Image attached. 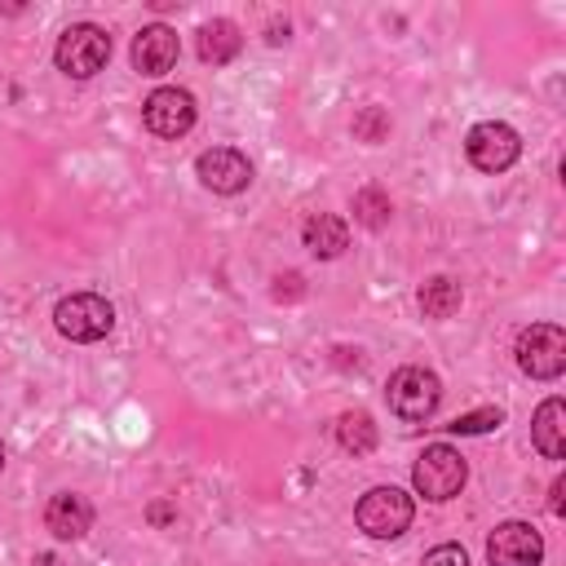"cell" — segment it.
I'll return each mask as SVG.
<instances>
[{"label":"cell","mask_w":566,"mask_h":566,"mask_svg":"<svg viewBox=\"0 0 566 566\" xmlns=\"http://www.w3.org/2000/svg\"><path fill=\"white\" fill-rule=\"evenodd\" d=\"M349 208H354V221L367 226V230H385L389 217H394V203H389V195H385L380 186H363Z\"/></svg>","instance_id":"obj_18"},{"label":"cell","mask_w":566,"mask_h":566,"mask_svg":"<svg viewBox=\"0 0 566 566\" xmlns=\"http://www.w3.org/2000/svg\"><path fill=\"white\" fill-rule=\"evenodd\" d=\"M517 367L535 380H557L566 371V332L557 323H531L517 332Z\"/></svg>","instance_id":"obj_6"},{"label":"cell","mask_w":566,"mask_h":566,"mask_svg":"<svg viewBox=\"0 0 566 566\" xmlns=\"http://www.w3.org/2000/svg\"><path fill=\"white\" fill-rule=\"evenodd\" d=\"M411 517H416V504H411V495L398 491V486H371V491L358 500V509H354L358 531L371 535V539H398V535L411 526Z\"/></svg>","instance_id":"obj_3"},{"label":"cell","mask_w":566,"mask_h":566,"mask_svg":"<svg viewBox=\"0 0 566 566\" xmlns=\"http://www.w3.org/2000/svg\"><path fill=\"white\" fill-rule=\"evenodd\" d=\"M336 442H340L349 455L376 451V424H371V416H367V411H345V416L336 420Z\"/></svg>","instance_id":"obj_17"},{"label":"cell","mask_w":566,"mask_h":566,"mask_svg":"<svg viewBox=\"0 0 566 566\" xmlns=\"http://www.w3.org/2000/svg\"><path fill=\"white\" fill-rule=\"evenodd\" d=\"M195 172H199V181H203L212 195H239V190H248V181H252V164H248V155L234 150V146H212V150H203V155L195 159Z\"/></svg>","instance_id":"obj_10"},{"label":"cell","mask_w":566,"mask_h":566,"mask_svg":"<svg viewBox=\"0 0 566 566\" xmlns=\"http://www.w3.org/2000/svg\"><path fill=\"white\" fill-rule=\"evenodd\" d=\"M385 398H389V411L407 424H420L438 411L442 402V380L429 371V367H398L385 385Z\"/></svg>","instance_id":"obj_2"},{"label":"cell","mask_w":566,"mask_h":566,"mask_svg":"<svg viewBox=\"0 0 566 566\" xmlns=\"http://www.w3.org/2000/svg\"><path fill=\"white\" fill-rule=\"evenodd\" d=\"M195 49H199V57H203V62L226 66V62H234V57H239L243 35H239V27H234L230 18H212V22H203V27H199Z\"/></svg>","instance_id":"obj_15"},{"label":"cell","mask_w":566,"mask_h":566,"mask_svg":"<svg viewBox=\"0 0 566 566\" xmlns=\"http://www.w3.org/2000/svg\"><path fill=\"white\" fill-rule=\"evenodd\" d=\"M464 155H469V164H473L478 172H504V168L517 164L522 137H517V128L504 124V119H482V124L469 128Z\"/></svg>","instance_id":"obj_7"},{"label":"cell","mask_w":566,"mask_h":566,"mask_svg":"<svg viewBox=\"0 0 566 566\" xmlns=\"http://www.w3.org/2000/svg\"><path fill=\"white\" fill-rule=\"evenodd\" d=\"M531 438H535V451H539L544 460H562V455H566V402H562V398H544V402L535 407Z\"/></svg>","instance_id":"obj_13"},{"label":"cell","mask_w":566,"mask_h":566,"mask_svg":"<svg viewBox=\"0 0 566 566\" xmlns=\"http://www.w3.org/2000/svg\"><path fill=\"white\" fill-rule=\"evenodd\" d=\"M460 301H464V292H460V283L447 279V274H433V279L420 287V310H424V318H451V314L460 310Z\"/></svg>","instance_id":"obj_16"},{"label":"cell","mask_w":566,"mask_h":566,"mask_svg":"<svg viewBox=\"0 0 566 566\" xmlns=\"http://www.w3.org/2000/svg\"><path fill=\"white\" fill-rule=\"evenodd\" d=\"M168 517H172V509H168L164 500H159V504H150V522H159V526H164Z\"/></svg>","instance_id":"obj_24"},{"label":"cell","mask_w":566,"mask_h":566,"mask_svg":"<svg viewBox=\"0 0 566 566\" xmlns=\"http://www.w3.org/2000/svg\"><path fill=\"white\" fill-rule=\"evenodd\" d=\"M53 62H57V71L71 75V80H93V75L111 62V35H106L97 22H71V27L57 35Z\"/></svg>","instance_id":"obj_1"},{"label":"cell","mask_w":566,"mask_h":566,"mask_svg":"<svg viewBox=\"0 0 566 566\" xmlns=\"http://www.w3.org/2000/svg\"><path fill=\"white\" fill-rule=\"evenodd\" d=\"M301 239H305V248H310L318 261H332V256H340V252L349 248V226H345L336 212H314V217H305Z\"/></svg>","instance_id":"obj_14"},{"label":"cell","mask_w":566,"mask_h":566,"mask_svg":"<svg viewBox=\"0 0 566 566\" xmlns=\"http://www.w3.org/2000/svg\"><path fill=\"white\" fill-rule=\"evenodd\" d=\"M486 562L491 566H539L544 539L531 522H500L486 539Z\"/></svg>","instance_id":"obj_9"},{"label":"cell","mask_w":566,"mask_h":566,"mask_svg":"<svg viewBox=\"0 0 566 566\" xmlns=\"http://www.w3.org/2000/svg\"><path fill=\"white\" fill-rule=\"evenodd\" d=\"M53 323H57V332H62L66 340L93 345V340H102V336L115 327V310H111V301L97 296V292H71V296L57 301Z\"/></svg>","instance_id":"obj_5"},{"label":"cell","mask_w":566,"mask_h":566,"mask_svg":"<svg viewBox=\"0 0 566 566\" xmlns=\"http://www.w3.org/2000/svg\"><path fill=\"white\" fill-rule=\"evenodd\" d=\"M504 424V411L500 407H478V411H464V416H455L451 424H442L447 433H460V438H478V433H491V429H500Z\"/></svg>","instance_id":"obj_19"},{"label":"cell","mask_w":566,"mask_h":566,"mask_svg":"<svg viewBox=\"0 0 566 566\" xmlns=\"http://www.w3.org/2000/svg\"><path fill=\"white\" fill-rule=\"evenodd\" d=\"M0 469H4V447H0Z\"/></svg>","instance_id":"obj_27"},{"label":"cell","mask_w":566,"mask_h":566,"mask_svg":"<svg viewBox=\"0 0 566 566\" xmlns=\"http://www.w3.org/2000/svg\"><path fill=\"white\" fill-rule=\"evenodd\" d=\"M265 40H270V44H279V40H287V22H283V27H279V22H274V27H270V35H265Z\"/></svg>","instance_id":"obj_26"},{"label":"cell","mask_w":566,"mask_h":566,"mask_svg":"<svg viewBox=\"0 0 566 566\" xmlns=\"http://www.w3.org/2000/svg\"><path fill=\"white\" fill-rule=\"evenodd\" d=\"M177 53H181V40H177V31L164 27V22L142 27V31L133 35V49H128V57H133V66H137L142 75H164V71H172Z\"/></svg>","instance_id":"obj_11"},{"label":"cell","mask_w":566,"mask_h":566,"mask_svg":"<svg viewBox=\"0 0 566 566\" xmlns=\"http://www.w3.org/2000/svg\"><path fill=\"white\" fill-rule=\"evenodd\" d=\"M44 526H49L57 539H80V535H88V526H93V504H88L84 495H75V491H57V495L49 500V509H44Z\"/></svg>","instance_id":"obj_12"},{"label":"cell","mask_w":566,"mask_h":566,"mask_svg":"<svg viewBox=\"0 0 566 566\" xmlns=\"http://www.w3.org/2000/svg\"><path fill=\"white\" fill-rule=\"evenodd\" d=\"M420 566H469V553L460 544H438L420 557Z\"/></svg>","instance_id":"obj_21"},{"label":"cell","mask_w":566,"mask_h":566,"mask_svg":"<svg viewBox=\"0 0 566 566\" xmlns=\"http://www.w3.org/2000/svg\"><path fill=\"white\" fill-rule=\"evenodd\" d=\"M389 128H394V119H389L385 106H363V111L354 115V137L367 142V146H380V142L389 137Z\"/></svg>","instance_id":"obj_20"},{"label":"cell","mask_w":566,"mask_h":566,"mask_svg":"<svg viewBox=\"0 0 566 566\" xmlns=\"http://www.w3.org/2000/svg\"><path fill=\"white\" fill-rule=\"evenodd\" d=\"M195 93L190 88H155L146 102H142V119L155 137H186L195 128Z\"/></svg>","instance_id":"obj_8"},{"label":"cell","mask_w":566,"mask_h":566,"mask_svg":"<svg viewBox=\"0 0 566 566\" xmlns=\"http://www.w3.org/2000/svg\"><path fill=\"white\" fill-rule=\"evenodd\" d=\"M296 296H305V287H301V274H296V270L279 274V279H274V301H296Z\"/></svg>","instance_id":"obj_22"},{"label":"cell","mask_w":566,"mask_h":566,"mask_svg":"<svg viewBox=\"0 0 566 566\" xmlns=\"http://www.w3.org/2000/svg\"><path fill=\"white\" fill-rule=\"evenodd\" d=\"M31 566H62V557H57V553H35Z\"/></svg>","instance_id":"obj_25"},{"label":"cell","mask_w":566,"mask_h":566,"mask_svg":"<svg viewBox=\"0 0 566 566\" xmlns=\"http://www.w3.org/2000/svg\"><path fill=\"white\" fill-rule=\"evenodd\" d=\"M562 491H566V482H562V478H557V482H553V500H548V509H553V513H557V517H562V513H566V504H562Z\"/></svg>","instance_id":"obj_23"},{"label":"cell","mask_w":566,"mask_h":566,"mask_svg":"<svg viewBox=\"0 0 566 566\" xmlns=\"http://www.w3.org/2000/svg\"><path fill=\"white\" fill-rule=\"evenodd\" d=\"M464 478H469V464H464V455L451 442H429L420 451L416 469H411L416 495H424V500H451V495H460Z\"/></svg>","instance_id":"obj_4"}]
</instances>
